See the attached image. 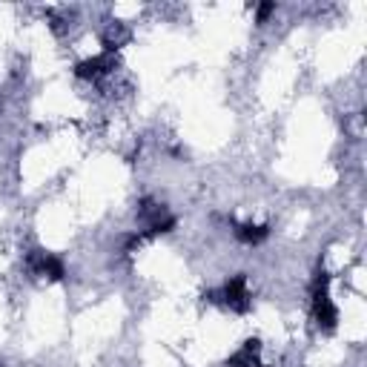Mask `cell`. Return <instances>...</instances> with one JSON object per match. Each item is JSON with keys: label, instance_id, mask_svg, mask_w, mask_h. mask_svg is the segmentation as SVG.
Returning <instances> with one entry per match:
<instances>
[{"label": "cell", "instance_id": "obj_1", "mask_svg": "<svg viewBox=\"0 0 367 367\" xmlns=\"http://www.w3.org/2000/svg\"><path fill=\"white\" fill-rule=\"evenodd\" d=\"M313 319L322 333H333L339 324V310L330 299V275L324 270L313 281Z\"/></svg>", "mask_w": 367, "mask_h": 367}, {"label": "cell", "instance_id": "obj_2", "mask_svg": "<svg viewBox=\"0 0 367 367\" xmlns=\"http://www.w3.org/2000/svg\"><path fill=\"white\" fill-rule=\"evenodd\" d=\"M204 299L207 302H221L224 307H230L233 313H247L250 307H253V299H250V290H247V275L244 273H239V275H233L221 290H209V292H204Z\"/></svg>", "mask_w": 367, "mask_h": 367}, {"label": "cell", "instance_id": "obj_3", "mask_svg": "<svg viewBox=\"0 0 367 367\" xmlns=\"http://www.w3.org/2000/svg\"><path fill=\"white\" fill-rule=\"evenodd\" d=\"M138 218L146 224V239H153V236H161V233H170L175 227V215L167 212L164 204H155L153 198H143L138 204Z\"/></svg>", "mask_w": 367, "mask_h": 367}, {"label": "cell", "instance_id": "obj_4", "mask_svg": "<svg viewBox=\"0 0 367 367\" xmlns=\"http://www.w3.org/2000/svg\"><path fill=\"white\" fill-rule=\"evenodd\" d=\"M26 267H29L35 275H46L49 281H63V275H66L63 261H60L57 256H52V253H43V250H32V253L26 256Z\"/></svg>", "mask_w": 367, "mask_h": 367}, {"label": "cell", "instance_id": "obj_5", "mask_svg": "<svg viewBox=\"0 0 367 367\" xmlns=\"http://www.w3.org/2000/svg\"><path fill=\"white\" fill-rule=\"evenodd\" d=\"M115 69V57L112 55H98V57H87L75 66V78L81 81H98L101 75H109V72Z\"/></svg>", "mask_w": 367, "mask_h": 367}, {"label": "cell", "instance_id": "obj_6", "mask_svg": "<svg viewBox=\"0 0 367 367\" xmlns=\"http://www.w3.org/2000/svg\"><path fill=\"white\" fill-rule=\"evenodd\" d=\"M258 353H261V341H258V339H247L244 347L227 358V364H230V367H261Z\"/></svg>", "mask_w": 367, "mask_h": 367}, {"label": "cell", "instance_id": "obj_7", "mask_svg": "<svg viewBox=\"0 0 367 367\" xmlns=\"http://www.w3.org/2000/svg\"><path fill=\"white\" fill-rule=\"evenodd\" d=\"M126 40H129V29H126L124 23H109V29H106V32H104V38H101V43H104V52H106V55H112L115 49H121Z\"/></svg>", "mask_w": 367, "mask_h": 367}, {"label": "cell", "instance_id": "obj_8", "mask_svg": "<svg viewBox=\"0 0 367 367\" xmlns=\"http://www.w3.org/2000/svg\"><path fill=\"white\" fill-rule=\"evenodd\" d=\"M233 227H236V239L244 244H261L270 236L267 224H233Z\"/></svg>", "mask_w": 367, "mask_h": 367}, {"label": "cell", "instance_id": "obj_9", "mask_svg": "<svg viewBox=\"0 0 367 367\" xmlns=\"http://www.w3.org/2000/svg\"><path fill=\"white\" fill-rule=\"evenodd\" d=\"M275 12V4H258L256 6V23L261 26V23H267V18Z\"/></svg>", "mask_w": 367, "mask_h": 367}, {"label": "cell", "instance_id": "obj_10", "mask_svg": "<svg viewBox=\"0 0 367 367\" xmlns=\"http://www.w3.org/2000/svg\"><path fill=\"white\" fill-rule=\"evenodd\" d=\"M0 367H4V364H0Z\"/></svg>", "mask_w": 367, "mask_h": 367}]
</instances>
